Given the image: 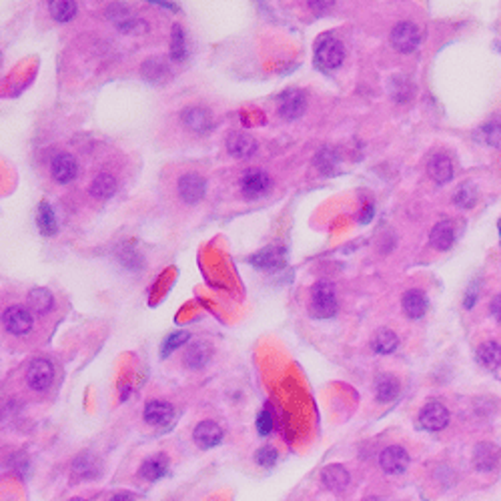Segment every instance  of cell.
<instances>
[{"label": "cell", "instance_id": "obj_1", "mask_svg": "<svg viewBox=\"0 0 501 501\" xmlns=\"http://www.w3.org/2000/svg\"><path fill=\"white\" fill-rule=\"evenodd\" d=\"M345 60L343 45L335 36H323L315 47V64L319 71L331 73L339 69Z\"/></svg>", "mask_w": 501, "mask_h": 501}, {"label": "cell", "instance_id": "obj_2", "mask_svg": "<svg viewBox=\"0 0 501 501\" xmlns=\"http://www.w3.org/2000/svg\"><path fill=\"white\" fill-rule=\"evenodd\" d=\"M309 311L311 315L319 319H329L337 313V295H335V287L329 281H319L313 287Z\"/></svg>", "mask_w": 501, "mask_h": 501}, {"label": "cell", "instance_id": "obj_3", "mask_svg": "<svg viewBox=\"0 0 501 501\" xmlns=\"http://www.w3.org/2000/svg\"><path fill=\"white\" fill-rule=\"evenodd\" d=\"M2 323H4V329L10 333V335H16V337H25L32 331V325H34V319L32 313L28 311L27 307L23 305H12V307H6L4 313H2Z\"/></svg>", "mask_w": 501, "mask_h": 501}, {"label": "cell", "instance_id": "obj_4", "mask_svg": "<svg viewBox=\"0 0 501 501\" xmlns=\"http://www.w3.org/2000/svg\"><path fill=\"white\" fill-rule=\"evenodd\" d=\"M277 103H279L277 105L279 117H283L285 121H297L299 117H303L307 108V97L301 88H287Z\"/></svg>", "mask_w": 501, "mask_h": 501}, {"label": "cell", "instance_id": "obj_5", "mask_svg": "<svg viewBox=\"0 0 501 501\" xmlns=\"http://www.w3.org/2000/svg\"><path fill=\"white\" fill-rule=\"evenodd\" d=\"M53 379H54V367L51 361H47V359H36V361L30 363V367H28L27 371V383L32 391H38V393L47 391V389L53 385Z\"/></svg>", "mask_w": 501, "mask_h": 501}, {"label": "cell", "instance_id": "obj_6", "mask_svg": "<svg viewBox=\"0 0 501 501\" xmlns=\"http://www.w3.org/2000/svg\"><path fill=\"white\" fill-rule=\"evenodd\" d=\"M177 193H179V197H181L183 203L195 205V203H199L205 197V193H207V181L201 175H197V173H186V175H183L179 179V183H177Z\"/></svg>", "mask_w": 501, "mask_h": 501}, {"label": "cell", "instance_id": "obj_7", "mask_svg": "<svg viewBox=\"0 0 501 501\" xmlns=\"http://www.w3.org/2000/svg\"><path fill=\"white\" fill-rule=\"evenodd\" d=\"M271 188V177L261 169H251L241 179V191L247 199H261Z\"/></svg>", "mask_w": 501, "mask_h": 501}, {"label": "cell", "instance_id": "obj_8", "mask_svg": "<svg viewBox=\"0 0 501 501\" xmlns=\"http://www.w3.org/2000/svg\"><path fill=\"white\" fill-rule=\"evenodd\" d=\"M379 463H381V469L389 475H401L407 472L409 467V455L407 451L399 445H389L381 451L379 455Z\"/></svg>", "mask_w": 501, "mask_h": 501}, {"label": "cell", "instance_id": "obj_9", "mask_svg": "<svg viewBox=\"0 0 501 501\" xmlns=\"http://www.w3.org/2000/svg\"><path fill=\"white\" fill-rule=\"evenodd\" d=\"M391 45L399 53H411L419 45V28L413 23H399L391 30Z\"/></svg>", "mask_w": 501, "mask_h": 501}, {"label": "cell", "instance_id": "obj_10", "mask_svg": "<svg viewBox=\"0 0 501 501\" xmlns=\"http://www.w3.org/2000/svg\"><path fill=\"white\" fill-rule=\"evenodd\" d=\"M419 423L427 431H439L443 427H448L449 423V411L445 405L433 401V403H427L419 413Z\"/></svg>", "mask_w": 501, "mask_h": 501}, {"label": "cell", "instance_id": "obj_11", "mask_svg": "<svg viewBox=\"0 0 501 501\" xmlns=\"http://www.w3.org/2000/svg\"><path fill=\"white\" fill-rule=\"evenodd\" d=\"M77 173H79V164H77V160L73 155H69V153H60V155H56L53 158V162H51V175H53V179L56 183H71V181H75L77 179Z\"/></svg>", "mask_w": 501, "mask_h": 501}, {"label": "cell", "instance_id": "obj_12", "mask_svg": "<svg viewBox=\"0 0 501 501\" xmlns=\"http://www.w3.org/2000/svg\"><path fill=\"white\" fill-rule=\"evenodd\" d=\"M257 140L251 134H243V132H231L227 138V151L229 155L235 158H249L257 153Z\"/></svg>", "mask_w": 501, "mask_h": 501}, {"label": "cell", "instance_id": "obj_13", "mask_svg": "<svg viewBox=\"0 0 501 501\" xmlns=\"http://www.w3.org/2000/svg\"><path fill=\"white\" fill-rule=\"evenodd\" d=\"M173 405L171 403H167V401H149L147 403V407H145V411H143V417H145V421L149 423V425H155V427H164V425H169V423L173 421Z\"/></svg>", "mask_w": 501, "mask_h": 501}, {"label": "cell", "instance_id": "obj_14", "mask_svg": "<svg viewBox=\"0 0 501 501\" xmlns=\"http://www.w3.org/2000/svg\"><path fill=\"white\" fill-rule=\"evenodd\" d=\"M193 439L197 441L199 448L211 449L221 443L223 429H221V425H217L215 421H201L193 431Z\"/></svg>", "mask_w": 501, "mask_h": 501}, {"label": "cell", "instance_id": "obj_15", "mask_svg": "<svg viewBox=\"0 0 501 501\" xmlns=\"http://www.w3.org/2000/svg\"><path fill=\"white\" fill-rule=\"evenodd\" d=\"M181 119H183V125L195 132H205L212 127L211 112L203 106H188L183 110Z\"/></svg>", "mask_w": 501, "mask_h": 501}, {"label": "cell", "instance_id": "obj_16", "mask_svg": "<svg viewBox=\"0 0 501 501\" xmlns=\"http://www.w3.org/2000/svg\"><path fill=\"white\" fill-rule=\"evenodd\" d=\"M427 173H429V177L435 183L445 185V183H449L453 179V164H451L448 155H441L439 153V155L431 157L429 164H427Z\"/></svg>", "mask_w": 501, "mask_h": 501}, {"label": "cell", "instance_id": "obj_17", "mask_svg": "<svg viewBox=\"0 0 501 501\" xmlns=\"http://www.w3.org/2000/svg\"><path fill=\"white\" fill-rule=\"evenodd\" d=\"M401 305H403L405 315L411 317V319H419V317L425 315V311H427V297H425L423 291L409 289L405 295H403Z\"/></svg>", "mask_w": 501, "mask_h": 501}, {"label": "cell", "instance_id": "obj_18", "mask_svg": "<svg viewBox=\"0 0 501 501\" xmlns=\"http://www.w3.org/2000/svg\"><path fill=\"white\" fill-rule=\"evenodd\" d=\"M169 469V459L164 453H157V455H151L143 461L140 465V477H145L147 481H157L160 477L167 475Z\"/></svg>", "mask_w": 501, "mask_h": 501}, {"label": "cell", "instance_id": "obj_19", "mask_svg": "<svg viewBox=\"0 0 501 501\" xmlns=\"http://www.w3.org/2000/svg\"><path fill=\"white\" fill-rule=\"evenodd\" d=\"M211 359V347L205 341H197L191 343L185 351V363L191 369H201L207 365V361Z\"/></svg>", "mask_w": 501, "mask_h": 501}, {"label": "cell", "instance_id": "obj_20", "mask_svg": "<svg viewBox=\"0 0 501 501\" xmlns=\"http://www.w3.org/2000/svg\"><path fill=\"white\" fill-rule=\"evenodd\" d=\"M429 241L435 249L439 251H448L451 249L453 241H455V229L449 221H441L437 223L433 229H431V235H429Z\"/></svg>", "mask_w": 501, "mask_h": 501}, {"label": "cell", "instance_id": "obj_21", "mask_svg": "<svg viewBox=\"0 0 501 501\" xmlns=\"http://www.w3.org/2000/svg\"><path fill=\"white\" fill-rule=\"evenodd\" d=\"M375 395H377V399L381 403L393 401L399 395V381H397V377L389 375V373L379 375L377 381H375Z\"/></svg>", "mask_w": 501, "mask_h": 501}, {"label": "cell", "instance_id": "obj_22", "mask_svg": "<svg viewBox=\"0 0 501 501\" xmlns=\"http://www.w3.org/2000/svg\"><path fill=\"white\" fill-rule=\"evenodd\" d=\"M477 361L485 369H498L501 365V345L496 341H487L477 349Z\"/></svg>", "mask_w": 501, "mask_h": 501}, {"label": "cell", "instance_id": "obj_23", "mask_svg": "<svg viewBox=\"0 0 501 501\" xmlns=\"http://www.w3.org/2000/svg\"><path fill=\"white\" fill-rule=\"evenodd\" d=\"M323 483L329 487V489H335V491H341L347 487L349 483V474L343 465H327L321 474Z\"/></svg>", "mask_w": 501, "mask_h": 501}, {"label": "cell", "instance_id": "obj_24", "mask_svg": "<svg viewBox=\"0 0 501 501\" xmlns=\"http://www.w3.org/2000/svg\"><path fill=\"white\" fill-rule=\"evenodd\" d=\"M28 305H30V309H32L34 313L45 315V313H49V311L53 309L54 305L53 293L49 289L36 287V289H32L28 293Z\"/></svg>", "mask_w": 501, "mask_h": 501}, {"label": "cell", "instance_id": "obj_25", "mask_svg": "<svg viewBox=\"0 0 501 501\" xmlns=\"http://www.w3.org/2000/svg\"><path fill=\"white\" fill-rule=\"evenodd\" d=\"M36 225H38V231L47 237H51L56 233L58 229V223H56V215H54L53 207L49 203H40L38 205V211H36Z\"/></svg>", "mask_w": 501, "mask_h": 501}, {"label": "cell", "instance_id": "obj_26", "mask_svg": "<svg viewBox=\"0 0 501 501\" xmlns=\"http://www.w3.org/2000/svg\"><path fill=\"white\" fill-rule=\"evenodd\" d=\"M114 191H117V181H114V177L108 175V173L97 175V177L93 179V183H90V195H93L95 199H110V197L114 195Z\"/></svg>", "mask_w": 501, "mask_h": 501}, {"label": "cell", "instance_id": "obj_27", "mask_svg": "<svg viewBox=\"0 0 501 501\" xmlns=\"http://www.w3.org/2000/svg\"><path fill=\"white\" fill-rule=\"evenodd\" d=\"M500 459V449L491 443H485V445H479L475 451V467L481 469V472H487V469H493L496 463Z\"/></svg>", "mask_w": 501, "mask_h": 501}, {"label": "cell", "instance_id": "obj_28", "mask_svg": "<svg viewBox=\"0 0 501 501\" xmlns=\"http://www.w3.org/2000/svg\"><path fill=\"white\" fill-rule=\"evenodd\" d=\"M397 345H399V339H397L395 333L389 331V329H381V331L371 339V349H373L375 353H379V355H389V353H393L397 349Z\"/></svg>", "mask_w": 501, "mask_h": 501}, {"label": "cell", "instance_id": "obj_29", "mask_svg": "<svg viewBox=\"0 0 501 501\" xmlns=\"http://www.w3.org/2000/svg\"><path fill=\"white\" fill-rule=\"evenodd\" d=\"M49 12L56 23H69L77 14V4L69 0H53L49 2Z\"/></svg>", "mask_w": 501, "mask_h": 501}, {"label": "cell", "instance_id": "obj_30", "mask_svg": "<svg viewBox=\"0 0 501 501\" xmlns=\"http://www.w3.org/2000/svg\"><path fill=\"white\" fill-rule=\"evenodd\" d=\"M251 263L255 265V267H259V269H275V267H279V265L283 263V259H281L279 249L269 247V249H265L261 253L253 255L251 257Z\"/></svg>", "mask_w": 501, "mask_h": 501}, {"label": "cell", "instance_id": "obj_31", "mask_svg": "<svg viewBox=\"0 0 501 501\" xmlns=\"http://www.w3.org/2000/svg\"><path fill=\"white\" fill-rule=\"evenodd\" d=\"M143 77L149 80V82H160V80L167 77V64L162 58H149L145 64H143Z\"/></svg>", "mask_w": 501, "mask_h": 501}, {"label": "cell", "instance_id": "obj_32", "mask_svg": "<svg viewBox=\"0 0 501 501\" xmlns=\"http://www.w3.org/2000/svg\"><path fill=\"white\" fill-rule=\"evenodd\" d=\"M479 136L483 138V143L491 145V147H501V119L496 117L491 121H487L481 129H479Z\"/></svg>", "mask_w": 501, "mask_h": 501}, {"label": "cell", "instance_id": "obj_33", "mask_svg": "<svg viewBox=\"0 0 501 501\" xmlns=\"http://www.w3.org/2000/svg\"><path fill=\"white\" fill-rule=\"evenodd\" d=\"M171 56L173 60H183L186 56L185 30L181 28V25H175L171 32Z\"/></svg>", "mask_w": 501, "mask_h": 501}, {"label": "cell", "instance_id": "obj_34", "mask_svg": "<svg viewBox=\"0 0 501 501\" xmlns=\"http://www.w3.org/2000/svg\"><path fill=\"white\" fill-rule=\"evenodd\" d=\"M475 199H477L475 188L469 185V183L459 186L457 193L453 195V203H455L457 207H461V209H469V207H474Z\"/></svg>", "mask_w": 501, "mask_h": 501}, {"label": "cell", "instance_id": "obj_35", "mask_svg": "<svg viewBox=\"0 0 501 501\" xmlns=\"http://www.w3.org/2000/svg\"><path fill=\"white\" fill-rule=\"evenodd\" d=\"M315 164L319 167L321 173H331L337 164H339V155L331 149H323L319 151V155L315 157Z\"/></svg>", "mask_w": 501, "mask_h": 501}, {"label": "cell", "instance_id": "obj_36", "mask_svg": "<svg viewBox=\"0 0 501 501\" xmlns=\"http://www.w3.org/2000/svg\"><path fill=\"white\" fill-rule=\"evenodd\" d=\"M413 95V88H411V82L405 79H393L391 80V97L395 99L397 103H405L409 101Z\"/></svg>", "mask_w": 501, "mask_h": 501}, {"label": "cell", "instance_id": "obj_37", "mask_svg": "<svg viewBox=\"0 0 501 501\" xmlns=\"http://www.w3.org/2000/svg\"><path fill=\"white\" fill-rule=\"evenodd\" d=\"M186 339H188V333L185 331H177V333H171L167 339H164V343H162V349H160V357L164 359L167 355H171L175 349H179L181 345L186 343Z\"/></svg>", "mask_w": 501, "mask_h": 501}, {"label": "cell", "instance_id": "obj_38", "mask_svg": "<svg viewBox=\"0 0 501 501\" xmlns=\"http://www.w3.org/2000/svg\"><path fill=\"white\" fill-rule=\"evenodd\" d=\"M117 28L121 30V32H125V34H145L147 30H149V25L145 23V21H140V19H127V21H123V23H119Z\"/></svg>", "mask_w": 501, "mask_h": 501}, {"label": "cell", "instance_id": "obj_39", "mask_svg": "<svg viewBox=\"0 0 501 501\" xmlns=\"http://www.w3.org/2000/svg\"><path fill=\"white\" fill-rule=\"evenodd\" d=\"M255 459H257L259 465L271 467V465H275V461H277V451L271 448V445H265V448H261L257 453H255Z\"/></svg>", "mask_w": 501, "mask_h": 501}, {"label": "cell", "instance_id": "obj_40", "mask_svg": "<svg viewBox=\"0 0 501 501\" xmlns=\"http://www.w3.org/2000/svg\"><path fill=\"white\" fill-rule=\"evenodd\" d=\"M271 429H273V415H271V411L269 409H263L259 415H257V431H259V435H269L271 433Z\"/></svg>", "mask_w": 501, "mask_h": 501}, {"label": "cell", "instance_id": "obj_41", "mask_svg": "<svg viewBox=\"0 0 501 501\" xmlns=\"http://www.w3.org/2000/svg\"><path fill=\"white\" fill-rule=\"evenodd\" d=\"M491 315L501 323V295H496L493 301H491Z\"/></svg>", "mask_w": 501, "mask_h": 501}, {"label": "cell", "instance_id": "obj_42", "mask_svg": "<svg viewBox=\"0 0 501 501\" xmlns=\"http://www.w3.org/2000/svg\"><path fill=\"white\" fill-rule=\"evenodd\" d=\"M371 215H373V205H369V207H367V209L363 211V215H361L363 219H361V221H363V223H367V221L371 219Z\"/></svg>", "mask_w": 501, "mask_h": 501}, {"label": "cell", "instance_id": "obj_43", "mask_svg": "<svg viewBox=\"0 0 501 501\" xmlns=\"http://www.w3.org/2000/svg\"><path fill=\"white\" fill-rule=\"evenodd\" d=\"M110 501H132V500L129 498V496H127V493H117V496H114V498H112Z\"/></svg>", "mask_w": 501, "mask_h": 501}, {"label": "cell", "instance_id": "obj_44", "mask_svg": "<svg viewBox=\"0 0 501 501\" xmlns=\"http://www.w3.org/2000/svg\"><path fill=\"white\" fill-rule=\"evenodd\" d=\"M500 235H501V221H500Z\"/></svg>", "mask_w": 501, "mask_h": 501}, {"label": "cell", "instance_id": "obj_45", "mask_svg": "<svg viewBox=\"0 0 501 501\" xmlns=\"http://www.w3.org/2000/svg\"><path fill=\"white\" fill-rule=\"evenodd\" d=\"M73 501H84V500H73Z\"/></svg>", "mask_w": 501, "mask_h": 501}]
</instances>
